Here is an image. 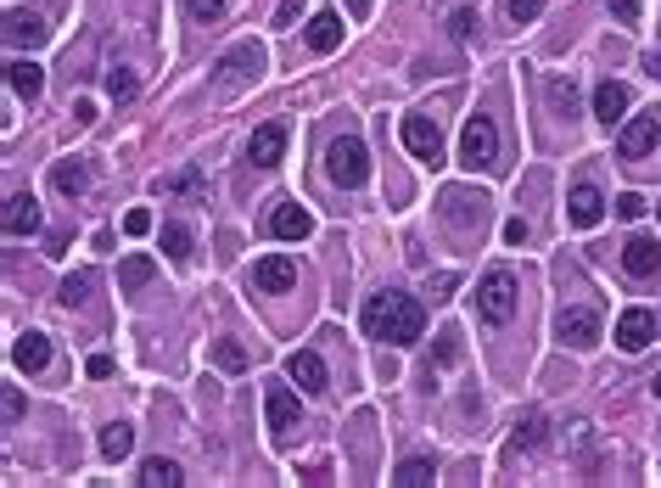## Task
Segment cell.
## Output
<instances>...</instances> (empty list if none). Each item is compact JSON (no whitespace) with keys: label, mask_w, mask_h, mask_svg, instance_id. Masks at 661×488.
I'll return each instance as SVG.
<instances>
[{"label":"cell","mask_w":661,"mask_h":488,"mask_svg":"<svg viewBox=\"0 0 661 488\" xmlns=\"http://www.w3.org/2000/svg\"><path fill=\"white\" fill-rule=\"evenodd\" d=\"M286 382H297V393H325V388H331L325 359L314 354V348H297V354H286Z\"/></svg>","instance_id":"8fae6325"},{"label":"cell","mask_w":661,"mask_h":488,"mask_svg":"<svg viewBox=\"0 0 661 488\" xmlns=\"http://www.w3.org/2000/svg\"><path fill=\"white\" fill-rule=\"evenodd\" d=\"M645 388H650V399H661V376H650Z\"/></svg>","instance_id":"681fc988"},{"label":"cell","mask_w":661,"mask_h":488,"mask_svg":"<svg viewBox=\"0 0 661 488\" xmlns=\"http://www.w3.org/2000/svg\"><path fill=\"white\" fill-rule=\"evenodd\" d=\"M51 186H57V197H85V191H90V169L79 158H62V163H51Z\"/></svg>","instance_id":"cb8c5ba5"},{"label":"cell","mask_w":661,"mask_h":488,"mask_svg":"<svg viewBox=\"0 0 661 488\" xmlns=\"http://www.w3.org/2000/svg\"><path fill=\"white\" fill-rule=\"evenodd\" d=\"M157 242H163V253H169L174 264H185V259H191V225H174V219H169Z\"/></svg>","instance_id":"f1b7e54d"},{"label":"cell","mask_w":661,"mask_h":488,"mask_svg":"<svg viewBox=\"0 0 661 488\" xmlns=\"http://www.w3.org/2000/svg\"><path fill=\"white\" fill-rule=\"evenodd\" d=\"M477 320L482 326H510L516 320V275L510 270H488L477 281Z\"/></svg>","instance_id":"7a4b0ae2"},{"label":"cell","mask_w":661,"mask_h":488,"mask_svg":"<svg viewBox=\"0 0 661 488\" xmlns=\"http://www.w3.org/2000/svg\"><path fill=\"white\" fill-rule=\"evenodd\" d=\"M297 416H303V404H297L292 388H264V421L275 438H286V432H297Z\"/></svg>","instance_id":"7c38bea8"},{"label":"cell","mask_w":661,"mask_h":488,"mask_svg":"<svg viewBox=\"0 0 661 488\" xmlns=\"http://www.w3.org/2000/svg\"><path fill=\"white\" fill-rule=\"evenodd\" d=\"M297 12H303V0H281V12H275V29H286V23H297Z\"/></svg>","instance_id":"ee69618b"},{"label":"cell","mask_w":661,"mask_h":488,"mask_svg":"<svg viewBox=\"0 0 661 488\" xmlns=\"http://www.w3.org/2000/svg\"><path fill=\"white\" fill-rule=\"evenodd\" d=\"M611 343H617L622 354H645V348L656 343V315H650V309H622Z\"/></svg>","instance_id":"8992f818"},{"label":"cell","mask_w":661,"mask_h":488,"mask_svg":"<svg viewBox=\"0 0 661 488\" xmlns=\"http://www.w3.org/2000/svg\"><path fill=\"white\" fill-rule=\"evenodd\" d=\"M6 85H12V96L34 101L45 90V68L34 57H12V62H6Z\"/></svg>","instance_id":"44dd1931"},{"label":"cell","mask_w":661,"mask_h":488,"mask_svg":"<svg viewBox=\"0 0 661 488\" xmlns=\"http://www.w3.org/2000/svg\"><path fill=\"white\" fill-rule=\"evenodd\" d=\"M611 12H617L622 23H639V0H611Z\"/></svg>","instance_id":"bcb514c9"},{"label":"cell","mask_w":661,"mask_h":488,"mask_svg":"<svg viewBox=\"0 0 661 488\" xmlns=\"http://www.w3.org/2000/svg\"><path fill=\"white\" fill-rule=\"evenodd\" d=\"M566 219H572L577 230H594V225H600V219H605V197H600V186L577 180L572 197H566Z\"/></svg>","instance_id":"2e32d148"},{"label":"cell","mask_w":661,"mask_h":488,"mask_svg":"<svg viewBox=\"0 0 661 488\" xmlns=\"http://www.w3.org/2000/svg\"><path fill=\"white\" fill-rule=\"evenodd\" d=\"M437 365H460V331H443V337H437Z\"/></svg>","instance_id":"f35d334b"},{"label":"cell","mask_w":661,"mask_h":488,"mask_svg":"<svg viewBox=\"0 0 661 488\" xmlns=\"http://www.w3.org/2000/svg\"><path fill=\"white\" fill-rule=\"evenodd\" d=\"M152 225H157L152 208H129L124 214V236H152Z\"/></svg>","instance_id":"74e56055"},{"label":"cell","mask_w":661,"mask_h":488,"mask_svg":"<svg viewBox=\"0 0 661 488\" xmlns=\"http://www.w3.org/2000/svg\"><path fill=\"white\" fill-rule=\"evenodd\" d=\"M432 477H437V466H432V460H404V466L393 472V483H398V488H426Z\"/></svg>","instance_id":"f546056e"},{"label":"cell","mask_w":661,"mask_h":488,"mask_svg":"<svg viewBox=\"0 0 661 488\" xmlns=\"http://www.w3.org/2000/svg\"><path fill=\"white\" fill-rule=\"evenodd\" d=\"M398 135H404V146H409V152H415L421 163H443V130H437V118L409 113L404 124H398Z\"/></svg>","instance_id":"5b68a950"},{"label":"cell","mask_w":661,"mask_h":488,"mask_svg":"<svg viewBox=\"0 0 661 488\" xmlns=\"http://www.w3.org/2000/svg\"><path fill=\"white\" fill-rule=\"evenodd\" d=\"M90 287H96V275H90V270H73L68 281H62V292H57V298L68 303V309H79V303L90 298Z\"/></svg>","instance_id":"1f68e13d"},{"label":"cell","mask_w":661,"mask_h":488,"mask_svg":"<svg viewBox=\"0 0 661 488\" xmlns=\"http://www.w3.org/2000/svg\"><path fill=\"white\" fill-rule=\"evenodd\" d=\"M471 29H477V17H471V12H454L449 17V34H454V40H471Z\"/></svg>","instance_id":"b9f144b4"},{"label":"cell","mask_w":661,"mask_h":488,"mask_svg":"<svg viewBox=\"0 0 661 488\" xmlns=\"http://www.w3.org/2000/svg\"><path fill=\"white\" fill-rule=\"evenodd\" d=\"M348 6H353V17H365V12H370V0H348Z\"/></svg>","instance_id":"c3c4849f"},{"label":"cell","mask_w":661,"mask_h":488,"mask_svg":"<svg viewBox=\"0 0 661 488\" xmlns=\"http://www.w3.org/2000/svg\"><path fill=\"white\" fill-rule=\"evenodd\" d=\"M185 12H191V23H219L225 0H185Z\"/></svg>","instance_id":"d590c367"},{"label":"cell","mask_w":661,"mask_h":488,"mask_svg":"<svg viewBox=\"0 0 661 488\" xmlns=\"http://www.w3.org/2000/svg\"><path fill=\"white\" fill-rule=\"evenodd\" d=\"M303 40H309V51L314 57H331L342 45V17L331 12V6H320V12L309 17V29H303Z\"/></svg>","instance_id":"ac0fdd59"},{"label":"cell","mask_w":661,"mask_h":488,"mask_svg":"<svg viewBox=\"0 0 661 488\" xmlns=\"http://www.w3.org/2000/svg\"><path fill=\"white\" fill-rule=\"evenodd\" d=\"M141 488H180L185 483V472H180V460H169V455H152L141 466V477H135Z\"/></svg>","instance_id":"484cf974"},{"label":"cell","mask_w":661,"mask_h":488,"mask_svg":"<svg viewBox=\"0 0 661 488\" xmlns=\"http://www.w3.org/2000/svg\"><path fill=\"white\" fill-rule=\"evenodd\" d=\"M454 287H460V275H449V270H443V275H432V292H437L432 303H443V298H449Z\"/></svg>","instance_id":"7bdbcfd3"},{"label":"cell","mask_w":661,"mask_h":488,"mask_svg":"<svg viewBox=\"0 0 661 488\" xmlns=\"http://www.w3.org/2000/svg\"><path fill=\"white\" fill-rule=\"evenodd\" d=\"M656 141H661V118L656 113H639V118H628V124H622L617 152H622V158H650V152H656Z\"/></svg>","instance_id":"9c48e42d"},{"label":"cell","mask_w":661,"mask_h":488,"mask_svg":"<svg viewBox=\"0 0 661 488\" xmlns=\"http://www.w3.org/2000/svg\"><path fill=\"white\" fill-rule=\"evenodd\" d=\"M6 40L34 51V45L51 40V29H45V17H34V12H6Z\"/></svg>","instance_id":"603a6c76"},{"label":"cell","mask_w":661,"mask_h":488,"mask_svg":"<svg viewBox=\"0 0 661 488\" xmlns=\"http://www.w3.org/2000/svg\"><path fill=\"white\" fill-rule=\"evenodd\" d=\"M12 365L17 371H29V376H40L45 365H51V337H45V331H23V337L12 343Z\"/></svg>","instance_id":"d6986e66"},{"label":"cell","mask_w":661,"mask_h":488,"mask_svg":"<svg viewBox=\"0 0 661 488\" xmlns=\"http://www.w3.org/2000/svg\"><path fill=\"white\" fill-rule=\"evenodd\" d=\"M656 264H661V242H656V236H645V230L628 236V247H622V270L645 281V275H656Z\"/></svg>","instance_id":"ffe728a7"},{"label":"cell","mask_w":661,"mask_h":488,"mask_svg":"<svg viewBox=\"0 0 661 488\" xmlns=\"http://www.w3.org/2000/svg\"><path fill=\"white\" fill-rule=\"evenodd\" d=\"M101 85H107V96H113V101H129L135 90H141V79H135V68H113Z\"/></svg>","instance_id":"d6a6232c"},{"label":"cell","mask_w":661,"mask_h":488,"mask_svg":"<svg viewBox=\"0 0 661 488\" xmlns=\"http://www.w3.org/2000/svg\"><path fill=\"white\" fill-rule=\"evenodd\" d=\"M555 337H561L566 348H577V354H589V348H600V315H594V309H566V315L555 320Z\"/></svg>","instance_id":"ba28073f"},{"label":"cell","mask_w":661,"mask_h":488,"mask_svg":"<svg viewBox=\"0 0 661 488\" xmlns=\"http://www.w3.org/2000/svg\"><path fill=\"white\" fill-rule=\"evenodd\" d=\"M85 376H90V382H107V376H113V359H107V354H90L85 359Z\"/></svg>","instance_id":"60d3db41"},{"label":"cell","mask_w":661,"mask_h":488,"mask_svg":"<svg viewBox=\"0 0 661 488\" xmlns=\"http://www.w3.org/2000/svg\"><path fill=\"white\" fill-rule=\"evenodd\" d=\"M269 236H275V242H309V236H314V214H309V208H297V202H281V208L269 214Z\"/></svg>","instance_id":"9a60e30c"},{"label":"cell","mask_w":661,"mask_h":488,"mask_svg":"<svg viewBox=\"0 0 661 488\" xmlns=\"http://www.w3.org/2000/svg\"><path fill=\"white\" fill-rule=\"evenodd\" d=\"M96 449H101V460H124L129 449H135V427H129V421H113V427H101Z\"/></svg>","instance_id":"4316f807"},{"label":"cell","mask_w":661,"mask_h":488,"mask_svg":"<svg viewBox=\"0 0 661 488\" xmlns=\"http://www.w3.org/2000/svg\"><path fill=\"white\" fill-rule=\"evenodd\" d=\"M516 449H527V455H538V449L549 444V421L544 410H527V416H516V438H510Z\"/></svg>","instance_id":"d4e9b609"},{"label":"cell","mask_w":661,"mask_h":488,"mask_svg":"<svg viewBox=\"0 0 661 488\" xmlns=\"http://www.w3.org/2000/svg\"><path fill=\"white\" fill-rule=\"evenodd\" d=\"M538 12H544V0H505V23H516V29L521 23H533Z\"/></svg>","instance_id":"e575fe53"},{"label":"cell","mask_w":661,"mask_h":488,"mask_svg":"<svg viewBox=\"0 0 661 488\" xmlns=\"http://www.w3.org/2000/svg\"><path fill=\"white\" fill-rule=\"evenodd\" d=\"M0 421H6V427H12V421H23V393H17V388L0 393Z\"/></svg>","instance_id":"ab89813d"},{"label":"cell","mask_w":661,"mask_h":488,"mask_svg":"<svg viewBox=\"0 0 661 488\" xmlns=\"http://www.w3.org/2000/svg\"><path fill=\"white\" fill-rule=\"evenodd\" d=\"M499 163V130H493V118H465V130H460V169L482 174Z\"/></svg>","instance_id":"277c9868"},{"label":"cell","mask_w":661,"mask_h":488,"mask_svg":"<svg viewBox=\"0 0 661 488\" xmlns=\"http://www.w3.org/2000/svg\"><path fill=\"white\" fill-rule=\"evenodd\" d=\"M359 326H365L370 343H393V348H409L421 343L426 331V309L421 298H409V292H376V298H365V315H359Z\"/></svg>","instance_id":"6da1fadb"},{"label":"cell","mask_w":661,"mask_h":488,"mask_svg":"<svg viewBox=\"0 0 661 488\" xmlns=\"http://www.w3.org/2000/svg\"><path fill=\"white\" fill-rule=\"evenodd\" d=\"M157 197H174V202H202L208 197V174L197 169V163H185V169H174V174H157Z\"/></svg>","instance_id":"30bf717a"},{"label":"cell","mask_w":661,"mask_h":488,"mask_svg":"<svg viewBox=\"0 0 661 488\" xmlns=\"http://www.w3.org/2000/svg\"><path fill=\"white\" fill-rule=\"evenodd\" d=\"M247 281H253V292H292L297 287V259L292 253H264Z\"/></svg>","instance_id":"52a82bcc"},{"label":"cell","mask_w":661,"mask_h":488,"mask_svg":"<svg viewBox=\"0 0 661 488\" xmlns=\"http://www.w3.org/2000/svg\"><path fill=\"white\" fill-rule=\"evenodd\" d=\"M0 225H6V236H12V242H23V236H40V202H34L29 191H12V197H6V219H0Z\"/></svg>","instance_id":"4fadbf2b"},{"label":"cell","mask_w":661,"mask_h":488,"mask_svg":"<svg viewBox=\"0 0 661 488\" xmlns=\"http://www.w3.org/2000/svg\"><path fill=\"white\" fill-rule=\"evenodd\" d=\"M286 158V124H258L253 141H247V163L253 169H275Z\"/></svg>","instance_id":"5bb4252c"},{"label":"cell","mask_w":661,"mask_h":488,"mask_svg":"<svg viewBox=\"0 0 661 488\" xmlns=\"http://www.w3.org/2000/svg\"><path fill=\"white\" fill-rule=\"evenodd\" d=\"M325 174H331L342 191H359L370 180V152H365V141H359V135H337V141H331V152H325Z\"/></svg>","instance_id":"3957f363"},{"label":"cell","mask_w":661,"mask_h":488,"mask_svg":"<svg viewBox=\"0 0 661 488\" xmlns=\"http://www.w3.org/2000/svg\"><path fill=\"white\" fill-rule=\"evenodd\" d=\"M505 242H510V247L527 242V219H505Z\"/></svg>","instance_id":"f6af8a7d"},{"label":"cell","mask_w":661,"mask_h":488,"mask_svg":"<svg viewBox=\"0 0 661 488\" xmlns=\"http://www.w3.org/2000/svg\"><path fill=\"white\" fill-rule=\"evenodd\" d=\"M264 45H253V40H241V45H230L225 57H219V73H225V79H258V73H264Z\"/></svg>","instance_id":"e0dca14e"},{"label":"cell","mask_w":661,"mask_h":488,"mask_svg":"<svg viewBox=\"0 0 661 488\" xmlns=\"http://www.w3.org/2000/svg\"><path fill=\"white\" fill-rule=\"evenodd\" d=\"M622 113H628V85H617V79L594 85V118H600L605 130H611V124H622Z\"/></svg>","instance_id":"7402d4cb"},{"label":"cell","mask_w":661,"mask_h":488,"mask_svg":"<svg viewBox=\"0 0 661 488\" xmlns=\"http://www.w3.org/2000/svg\"><path fill=\"white\" fill-rule=\"evenodd\" d=\"M611 214L617 219H645V197H639V191H622V197L611 202Z\"/></svg>","instance_id":"8d00e7d4"},{"label":"cell","mask_w":661,"mask_h":488,"mask_svg":"<svg viewBox=\"0 0 661 488\" xmlns=\"http://www.w3.org/2000/svg\"><path fill=\"white\" fill-rule=\"evenodd\" d=\"M73 118H79V124H96V101H73Z\"/></svg>","instance_id":"7dc6e473"},{"label":"cell","mask_w":661,"mask_h":488,"mask_svg":"<svg viewBox=\"0 0 661 488\" xmlns=\"http://www.w3.org/2000/svg\"><path fill=\"white\" fill-rule=\"evenodd\" d=\"M152 275H157V264L146 259V253H129V259L118 264V292H141Z\"/></svg>","instance_id":"83f0119b"},{"label":"cell","mask_w":661,"mask_h":488,"mask_svg":"<svg viewBox=\"0 0 661 488\" xmlns=\"http://www.w3.org/2000/svg\"><path fill=\"white\" fill-rule=\"evenodd\" d=\"M213 365H219V371H247V348L241 343H230V337H219V343H213Z\"/></svg>","instance_id":"4dcf8cb0"},{"label":"cell","mask_w":661,"mask_h":488,"mask_svg":"<svg viewBox=\"0 0 661 488\" xmlns=\"http://www.w3.org/2000/svg\"><path fill=\"white\" fill-rule=\"evenodd\" d=\"M549 107L572 118V107H577V85H572V79H555V85H549Z\"/></svg>","instance_id":"836d02e7"}]
</instances>
